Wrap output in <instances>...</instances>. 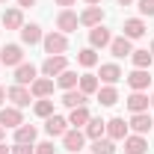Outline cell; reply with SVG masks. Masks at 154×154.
Segmentation results:
<instances>
[{"mask_svg":"<svg viewBox=\"0 0 154 154\" xmlns=\"http://www.w3.org/2000/svg\"><path fill=\"white\" fill-rule=\"evenodd\" d=\"M42 48H45V54H48V57L65 54V51H68V36H65V33H59V30H51L48 36L42 38Z\"/></svg>","mask_w":154,"mask_h":154,"instance_id":"cell-1","label":"cell"},{"mask_svg":"<svg viewBox=\"0 0 154 154\" xmlns=\"http://www.w3.org/2000/svg\"><path fill=\"white\" fill-rule=\"evenodd\" d=\"M21 62H24V45H3L0 48V65L18 68Z\"/></svg>","mask_w":154,"mask_h":154,"instance_id":"cell-2","label":"cell"},{"mask_svg":"<svg viewBox=\"0 0 154 154\" xmlns=\"http://www.w3.org/2000/svg\"><path fill=\"white\" fill-rule=\"evenodd\" d=\"M68 68V57L65 54H57V57H48L45 62H42V77H59L62 71Z\"/></svg>","mask_w":154,"mask_h":154,"instance_id":"cell-3","label":"cell"},{"mask_svg":"<svg viewBox=\"0 0 154 154\" xmlns=\"http://www.w3.org/2000/svg\"><path fill=\"white\" fill-rule=\"evenodd\" d=\"M125 80H128L131 92H145V89L151 86V68H134Z\"/></svg>","mask_w":154,"mask_h":154,"instance_id":"cell-4","label":"cell"},{"mask_svg":"<svg viewBox=\"0 0 154 154\" xmlns=\"http://www.w3.org/2000/svg\"><path fill=\"white\" fill-rule=\"evenodd\" d=\"M24 125V113H21V107H3L0 110V128H6V131H15Z\"/></svg>","mask_w":154,"mask_h":154,"instance_id":"cell-5","label":"cell"},{"mask_svg":"<svg viewBox=\"0 0 154 154\" xmlns=\"http://www.w3.org/2000/svg\"><path fill=\"white\" fill-rule=\"evenodd\" d=\"M6 98L12 101V107H21V110L33 104V95H30V86H18V83L6 89Z\"/></svg>","mask_w":154,"mask_h":154,"instance_id":"cell-6","label":"cell"},{"mask_svg":"<svg viewBox=\"0 0 154 154\" xmlns=\"http://www.w3.org/2000/svg\"><path fill=\"white\" fill-rule=\"evenodd\" d=\"M68 128H71V125H68V119H65V116H57V113H54V116H48V119H45V134L51 136V139L62 136Z\"/></svg>","mask_w":154,"mask_h":154,"instance_id":"cell-7","label":"cell"},{"mask_svg":"<svg viewBox=\"0 0 154 154\" xmlns=\"http://www.w3.org/2000/svg\"><path fill=\"white\" fill-rule=\"evenodd\" d=\"M62 145H65V151H83L86 134H83L80 128H68V131L62 134Z\"/></svg>","mask_w":154,"mask_h":154,"instance_id":"cell-8","label":"cell"},{"mask_svg":"<svg viewBox=\"0 0 154 154\" xmlns=\"http://www.w3.org/2000/svg\"><path fill=\"white\" fill-rule=\"evenodd\" d=\"M77 27H80V15H77V12L62 9V12L57 15V30H59V33H65V36H68V33H74Z\"/></svg>","mask_w":154,"mask_h":154,"instance_id":"cell-9","label":"cell"},{"mask_svg":"<svg viewBox=\"0 0 154 154\" xmlns=\"http://www.w3.org/2000/svg\"><path fill=\"white\" fill-rule=\"evenodd\" d=\"M145 30H148L145 18H128V21H125V27H122V36L131 38V42H136V38L145 36Z\"/></svg>","mask_w":154,"mask_h":154,"instance_id":"cell-10","label":"cell"},{"mask_svg":"<svg viewBox=\"0 0 154 154\" xmlns=\"http://www.w3.org/2000/svg\"><path fill=\"white\" fill-rule=\"evenodd\" d=\"M110 42H113V33L104 27V24H98V27H92L89 30V48H110Z\"/></svg>","mask_w":154,"mask_h":154,"instance_id":"cell-11","label":"cell"},{"mask_svg":"<svg viewBox=\"0 0 154 154\" xmlns=\"http://www.w3.org/2000/svg\"><path fill=\"white\" fill-rule=\"evenodd\" d=\"M122 77H125V74H122L119 62H104V65H101V71H98V80H101L104 86H116Z\"/></svg>","mask_w":154,"mask_h":154,"instance_id":"cell-12","label":"cell"},{"mask_svg":"<svg viewBox=\"0 0 154 154\" xmlns=\"http://www.w3.org/2000/svg\"><path fill=\"white\" fill-rule=\"evenodd\" d=\"M128 128H131L134 134L145 136L148 131H154V119L148 113H134V116H131V122H128Z\"/></svg>","mask_w":154,"mask_h":154,"instance_id":"cell-13","label":"cell"},{"mask_svg":"<svg viewBox=\"0 0 154 154\" xmlns=\"http://www.w3.org/2000/svg\"><path fill=\"white\" fill-rule=\"evenodd\" d=\"M54 86H57V83H54L51 77H36V80L30 83V95H33V101H36V98H51V95H54Z\"/></svg>","mask_w":154,"mask_h":154,"instance_id":"cell-14","label":"cell"},{"mask_svg":"<svg viewBox=\"0 0 154 154\" xmlns=\"http://www.w3.org/2000/svg\"><path fill=\"white\" fill-rule=\"evenodd\" d=\"M98 24H104V6H86L83 12H80V27H98Z\"/></svg>","mask_w":154,"mask_h":154,"instance_id":"cell-15","label":"cell"},{"mask_svg":"<svg viewBox=\"0 0 154 154\" xmlns=\"http://www.w3.org/2000/svg\"><path fill=\"white\" fill-rule=\"evenodd\" d=\"M122 142H125V154H148V139L139 134H128Z\"/></svg>","mask_w":154,"mask_h":154,"instance_id":"cell-16","label":"cell"},{"mask_svg":"<svg viewBox=\"0 0 154 154\" xmlns=\"http://www.w3.org/2000/svg\"><path fill=\"white\" fill-rule=\"evenodd\" d=\"M110 54H113L116 59H125L134 54V42L125 36H113V42H110Z\"/></svg>","mask_w":154,"mask_h":154,"instance_id":"cell-17","label":"cell"},{"mask_svg":"<svg viewBox=\"0 0 154 154\" xmlns=\"http://www.w3.org/2000/svg\"><path fill=\"white\" fill-rule=\"evenodd\" d=\"M125 104H128L131 116H134V113H148V107H151V98L145 95V92H131Z\"/></svg>","mask_w":154,"mask_h":154,"instance_id":"cell-18","label":"cell"},{"mask_svg":"<svg viewBox=\"0 0 154 154\" xmlns=\"http://www.w3.org/2000/svg\"><path fill=\"white\" fill-rule=\"evenodd\" d=\"M83 134H86V139H101V136H107V122L101 119V116H92L89 122H86V128H83Z\"/></svg>","mask_w":154,"mask_h":154,"instance_id":"cell-19","label":"cell"},{"mask_svg":"<svg viewBox=\"0 0 154 154\" xmlns=\"http://www.w3.org/2000/svg\"><path fill=\"white\" fill-rule=\"evenodd\" d=\"M128 134H131V128H128V122H125L122 116H113V119L107 122V136H110V139L119 142V139H125Z\"/></svg>","mask_w":154,"mask_h":154,"instance_id":"cell-20","label":"cell"},{"mask_svg":"<svg viewBox=\"0 0 154 154\" xmlns=\"http://www.w3.org/2000/svg\"><path fill=\"white\" fill-rule=\"evenodd\" d=\"M18 33H21V45H30V48L33 45H42V38H45V33H42L38 24H24Z\"/></svg>","mask_w":154,"mask_h":154,"instance_id":"cell-21","label":"cell"},{"mask_svg":"<svg viewBox=\"0 0 154 154\" xmlns=\"http://www.w3.org/2000/svg\"><path fill=\"white\" fill-rule=\"evenodd\" d=\"M36 77H38V68L33 62H21L18 68H15V83H18V86H30Z\"/></svg>","mask_w":154,"mask_h":154,"instance_id":"cell-22","label":"cell"},{"mask_svg":"<svg viewBox=\"0 0 154 154\" xmlns=\"http://www.w3.org/2000/svg\"><path fill=\"white\" fill-rule=\"evenodd\" d=\"M36 139H38V128L36 125H21V128H15V142L18 145H36Z\"/></svg>","mask_w":154,"mask_h":154,"instance_id":"cell-23","label":"cell"},{"mask_svg":"<svg viewBox=\"0 0 154 154\" xmlns=\"http://www.w3.org/2000/svg\"><path fill=\"white\" fill-rule=\"evenodd\" d=\"M0 24L6 27V30H21L24 27V12H21L18 6H12V9H3V18Z\"/></svg>","mask_w":154,"mask_h":154,"instance_id":"cell-24","label":"cell"},{"mask_svg":"<svg viewBox=\"0 0 154 154\" xmlns=\"http://www.w3.org/2000/svg\"><path fill=\"white\" fill-rule=\"evenodd\" d=\"M62 107H68V110H74V107H86L89 104V95H83L80 89H68V92H62V101H59Z\"/></svg>","mask_w":154,"mask_h":154,"instance_id":"cell-25","label":"cell"},{"mask_svg":"<svg viewBox=\"0 0 154 154\" xmlns=\"http://www.w3.org/2000/svg\"><path fill=\"white\" fill-rule=\"evenodd\" d=\"M54 83H57L62 92H68V89H77V83H80V74H77L74 68H65L59 77H54Z\"/></svg>","mask_w":154,"mask_h":154,"instance_id":"cell-26","label":"cell"},{"mask_svg":"<svg viewBox=\"0 0 154 154\" xmlns=\"http://www.w3.org/2000/svg\"><path fill=\"white\" fill-rule=\"evenodd\" d=\"M77 89H80L83 95H95L98 89H101V80H98V74H92V71L80 74V83H77Z\"/></svg>","mask_w":154,"mask_h":154,"instance_id":"cell-27","label":"cell"},{"mask_svg":"<svg viewBox=\"0 0 154 154\" xmlns=\"http://www.w3.org/2000/svg\"><path fill=\"white\" fill-rule=\"evenodd\" d=\"M95 95H98V104L101 107H116L119 104V89L116 86H101Z\"/></svg>","mask_w":154,"mask_h":154,"instance_id":"cell-28","label":"cell"},{"mask_svg":"<svg viewBox=\"0 0 154 154\" xmlns=\"http://www.w3.org/2000/svg\"><path fill=\"white\" fill-rule=\"evenodd\" d=\"M89 119H92V113H89V107H74V110L68 113V125H71V128H80V131H83Z\"/></svg>","mask_w":154,"mask_h":154,"instance_id":"cell-29","label":"cell"},{"mask_svg":"<svg viewBox=\"0 0 154 154\" xmlns=\"http://www.w3.org/2000/svg\"><path fill=\"white\" fill-rule=\"evenodd\" d=\"M77 65H80V68H95V65H98V51H95V48L77 51Z\"/></svg>","mask_w":154,"mask_h":154,"instance_id":"cell-30","label":"cell"},{"mask_svg":"<svg viewBox=\"0 0 154 154\" xmlns=\"http://www.w3.org/2000/svg\"><path fill=\"white\" fill-rule=\"evenodd\" d=\"M131 62H134V68H151L154 65V54L151 51H134V54H131Z\"/></svg>","mask_w":154,"mask_h":154,"instance_id":"cell-31","label":"cell"},{"mask_svg":"<svg viewBox=\"0 0 154 154\" xmlns=\"http://www.w3.org/2000/svg\"><path fill=\"white\" fill-rule=\"evenodd\" d=\"M33 113H36L38 119L54 116V101H51V98H36V101H33Z\"/></svg>","mask_w":154,"mask_h":154,"instance_id":"cell-32","label":"cell"},{"mask_svg":"<svg viewBox=\"0 0 154 154\" xmlns=\"http://www.w3.org/2000/svg\"><path fill=\"white\" fill-rule=\"evenodd\" d=\"M92 154H116V139L110 136H101L92 142Z\"/></svg>","mask_w":154,"mask_h":154,"instance_id":"cell-33","label":"cell"},{"mask_svg":"<svg viewBox=\"0 0 154 154\" xmlns=\"http://www.w3.org/2000/svg\"><path fill=\"white\" fill-rule=\"evenodd\" d=\"M139 18H154V0H136Z\"/></svg>","mask_w":154,"mask_h":154,"instance_id":"cell-34","label":"cell"},{"mask_svg":"<svg viewBox=\"0 0 154 154\" xmlns=\"http://www.w3.org/2000/svg\"><path fill=\"white\" fill-rule=\"evenodd\" d=\"M33 148H36V154H57V148H54V139H45V142H36Z\"/></svg>","mask_w":154,"mask_h":154,"instance_id":"cell-35","label":"cell"},{"mask_svg":"<svg viewBox=\"0 0 154 154\" xmlns=\"http://www.w3.org/2000/svg\"><path fill=\"white\" fill-rule=\"evenodd\" d=\"M12 154H36V148H33V145H18V142H15V145H12Z\"/></svg>","mask_w":154,"mask_h":154,"instance_id":"cell-36","label":"cell"},{"mask_svg":"<svg viewBox=\"0 0 154 154\" xmlns=\"http://www.w3.org/2000/svg\"><path fill=\"white\" fill-rule=\"evenodd\" d=\"M30 6H36V0H18V9H30Z\"/></svg>","mask_w":154,"mask_h":154,"instance_id":"cell-37","label":"cell"},{"mask_svg":"<svg viewBox=\"0 0 154 154\" xmlns=\"http://www.w3.org/2000/svg\"><path fill=\"white\" fill-rule=\"evenodd\" d=\"M77 0H57V6H62V9H71Z\"/></svg>","mask_w":154,"mask_h":154,"instance_id":"cell-38","label":"cell"},{"mask_svg":"<svg viewBox=\"0 0 154 154\" xmlns=\"http://www.w3.org/2000/svg\"><path fill=\"white\" fill-rule=\"evenodd\" d=\"M83 3H86V6H101L104 0H83Z\"/></svg>","mask_w":154,"mask_h":154,"instance_id":"cell-39","label":"cell"},{"mask_svg":"<svg viewBox=\"0 0 154 154\" xmlns=\"http://www.w3.org/2000/svg\"><path fill=\"white\" fill-rule=\"evenodd\" d=\"M3 104H6V89L0 86V107H3Z\"/></svg>","mask_w":154,"mask_h":154,"instance_id":"cell-40","label":"cell"},{"mask_svg":"<svg viewBox=\"0 0 154 154\" xmlns=\"http://www.w3.org/2000/svg\"><path fill=\"white\" fill-rule=\"evenodd\" d=\"M0 154H12V148H6V142H0Z\"/></svg>","mask_w":154,"mask_h":154,"instance_id":"cell-41","label":"cell"},{"mask_svg":"<svg viewBox=\"0 0 154 154\" xmlns=\"http://www.w3.org/2000/svg\"><path fill=\"white\" fill-rule=\"evenodd\" d=\"M119 6H131V3H136V0H116Z\"/></svg>","mask_w":154,"mask_h":154,"instance_id":"cell-42","label":"cell"},{"mask_svg":"<svg viewBox=\"0 0 154 154\" xmlns=\"http://www.w3.org/2000/svg\"><path fill=\"white\" fill-rule=\"evenodd\" d=\"M3 139H6V128H0V142H3Z\"/></svg>","mask_w":154,"mask_h":154,"instance_id":"cell-43","label":"cell"},{"mask_svg":"<svg viewBox=\"0 0 154 154\" xmlns=\"http://www.w3.org/2000/svg\"><path fill=\"white\" fill-rule=\"evenodd\" d=\"M151 54H154V38H151Z\"/></svg>","mask_w":154,"mask_h":154,"instance_id":"cell-44","label":"cell"},{"mask_svg":"<svg viewBox=\"0 0 154 154\" xmlns=\"http://www.w3.org/2000/svg\"><path fill=\"white\" fill-rule=\"evenodd\" d=\"M151 107H154V95H151Z\"/></svg>","mask_w":154,"mask_h":154,"instance_id":"cell-45","label":"cell"},{"mask_svg":"<svg viewBox=\"0 0 154 154\" xmlns=\"http://www.w3.org/2000/svg\"><path fill=\"white\" fill-rule=\"evenodd\" d=\"M0 3H9V0H0Z\"/></svg>","mask_w":154,"mask_h":154,"instance_id":"cell-46","label":"cell"},{"mask_svg":"<svg viewBox=\"0 0 154 154\" xmlns=\"http://www.w3.org/2000/svg\"><path fill=\"white\" fill-rule=\"evenodd\" d=\"M0 68H3V65H0Z\"/></svg>","mask_w":154,"mask_h":154,"instance_id":"cell-47","label":"cell"}]
</instances>
